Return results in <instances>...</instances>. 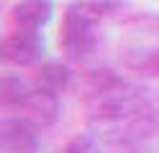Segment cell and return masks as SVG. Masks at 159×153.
Listing matches in <instances>:
<instances>
[{
    "label": "cell",
    "mask_w": 159,
    "mask_h": 153,
    "mask_svg": "<svg viewBox=\"0 0 159 153\" xmlns=\"http://www.w3.org/2000/svg\"><path fill=\"white\" fill-rule=\"evenodd\" d=\"M87 125L113 151L144 146L159 135V89L100 77L87 97Z\"/></svg>",
    "instance_id": "cell-1"
},
{
    "label": "cell",
    "mask_w": 159,
    "mask_h": 153,
    "mask_svg": "<svg viewBox=\"0 0 159 153\" xmlns=\"http://www.w3.org/2000/svg\"><path fill=\"white\" fill-rule=\"evenodd\" d=\"M118 51L123 66L159 79V13H139L128 18Z\"/></svg>",
    "instance_id": "cell-2"
},
{
    "label": "cell",
    "mask_w": 159,
    "mask_h": 153,
    "mask_svg": "<svg viewBox=\"0 0 159 153\" xmlns=\"http://www.w3.org/2000/svg\"><path fill=\"white\" fill-rule=\"evenodd\" d=\"M100 20H103V10L98 3L77 0V3L67 5L62 20V49L67 51L69 59L82 61L98 49Z\"/></svg>",
    "instance_id": "cell-3"
},
{
    "label": "cell",
    "mask_w": 159,
    "mask_h": 153,
    "mask_svg": "<svg viewBox=\"0 0 159 153\" xmlns=\"http://www.w3.org/2000/svg\"><path fill=\"white\" fill-rule=\"evenodd\" d=\"M44 38L39 31H26V28H16L13 33H8L3 38V59L8 64L16 66H34L41 61L44 56Z\"/></svg>",
    "instance_id": "cell-4"
},
{
    "label": "cell",
    "mask_w": 159,
    "mask_h": 153,
    "mask_svg": "<svg viewBox=\"0 0 159 153\" xmlns=\"http://www.w3.org/2000/svg\"><path fill=\"white\" fill-rule=\"evenodd\" d=\"M0 153H39V128L26 117H3Z\"/></svg>",
    "instance_id": "cell-5"
},
{
    "label": "cell",
    "mask_w": 159,
    "mask_h": 153,
    "mask_svg": "<svg viewBox=\"0 0 159 153\" xmlns=\"http://www.w3.org/2000/svg\"><path fill=\"white\" fill-rule=\"evenodd\" d=\"M59 115H62V102H59V95H54V92H46L41 87H36L31 92V97L26 100L23 105V117L31 122V125H36L39 130H46L57 125Z\"/></svg>",
    "instance_id": "cell-6"
},
{
    "label": "cell",
    "mask_w": 159,
    "mask_h": 153,
    "mask_svg": "<svg viewBox=\"0 0 159 153\" xmlns=\"http://www.w3.org/2000/svg\"><path fill=\"white\" fill-rule=\"evenodd\" d=\"M54 15V3L52 0H21L11 10L13 26L26 28V31H41Z\"/></svg>",
    "instance_id": "cell-7"
},
{
    "label": "cell",
    "mask_w": 159,
    "mask_h": 153,
    "mask_svg": "<svg viewBox=\"0 0 159 153\" xmlns=\"http://www.w3.org/2000/svg\"><path fill=\"white\" fill-rule=\"evenodd\" d=\"M69 84H72V71L62 61H46V64H41L36 69V87H41L46 92L59 95Z\"/></svg>",
    "instance_id": "cell-8"
},
{
    "label": "cell",
    "mask_w": 159,
    "mask_h": 153,
    "mask_svg": "<svg viewBox=\"0 0 159 153\" xmlns=\"http://www.w3.org/2000/svg\"><path fill=\"white\" fill-rule=\"evenodd\" d=\"M31 92L34 89L28 87L21 77L5 74L3 84H0V102H3V107H8V110H23L26 100L31 97Z\"/></svg>",
    "instance_id": "cell-9"
},
{
    "label": "cell",
    "mask_w": 159,
    "mask_h": 153,
    "mask_svg": "<svg viewBox=\"0 0 159 153\" xmlns=\"http://www.w3.org/2000/svg\"><path fill=\"white\" fill-rule=\"evenodd\" d=\"M64 153H103V148L98 146V140L93 135H77L67 143Z\"/></svg>",
    "instance_id": "cell-10"
}]
</instances>
